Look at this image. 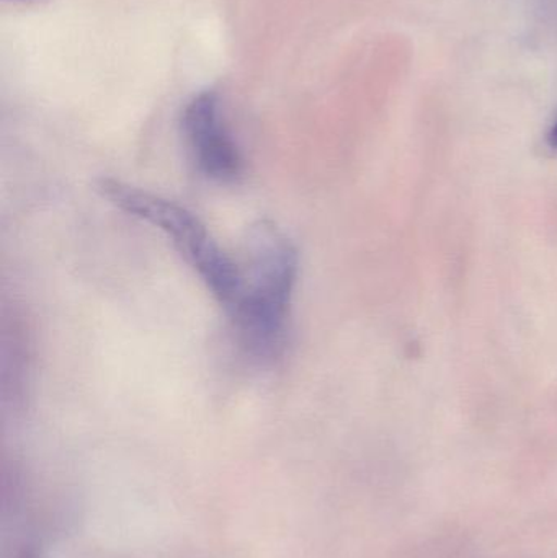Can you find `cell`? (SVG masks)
Here are the masks:
<instances>
[{
	"label": "cell",
	"instance_id": "1",
	"mask_svg": "<svg viewBox=\"0 0 557 558\" xmlns=\"http://www.w3.org/2000/svg\"><path fill=\"white\" fill-rule=\"evenodd\" d=\"M247 260L241 267V294L229 312L242 347L262 361L280 356L298 278V252L274 222L249 231Z\"/></svg>",
	"mask_w": 557,
	"mask_h": 558
},
{
	"label": "cell",
	"instance_id": "2",
	"mask_svg": "<svg viewBox=\"0 0 557 558\" xmlns=\"http://www.w3.org/2000/svg\"><path fill=\"white\" fill-rule=\"evenodd\" d=\"M97 190L111 205L159 229L183 260L205 282L216 301L231 312L241 294V267L219 247L202 219L179 203L114 179H101Z\"/></svg>",
	"mask_w": 557,
	"mask_h": 558
},
{
	"label": "cell",
	"instance_id": "3",
	"mask_svg": "<svg viewBox=\"0 0 557 558\" xmlns=\"http://www.w3.org/2000/svg\"><path fill=\"white\" fill-rule=\"evenodd\" d=\"M183 136L199 173L218 183H234L244 172V160L221 113L218 95L203 92L186 105Z\"/></svg>",
	"mask_w": 557,
	"mask_h": 558
},
{
	"label": "cell",
	"instance_id": "4",
	"mask_svg": "<svg viewBox=\"0 0 557 558\" xmlns=\"http://www.w3.org/2000/svg\"><path fill=\"white\" fill-rule=\"evenodd\" d=\"M549 144L553 147H557V118L555 124H553L552 131H549Z\"/></svg>",
	"mask_w": 557,
	"mask_h": 558
},
{
	"label": "cell",
	"instance_id": "5",
	"mask_svg": "<svg viewBox=\"0 0 557 558\" xmlns=\"http://www.w3.org/2000/svg\"><path fill=\"white\" fill-rule=\"evenodd\" d=\"M545 2L546 9L548 12L557 13V0H543Z\"/></svg>",
	"mask_w": 557,
	"mask_h": 558
}]
</instances>
